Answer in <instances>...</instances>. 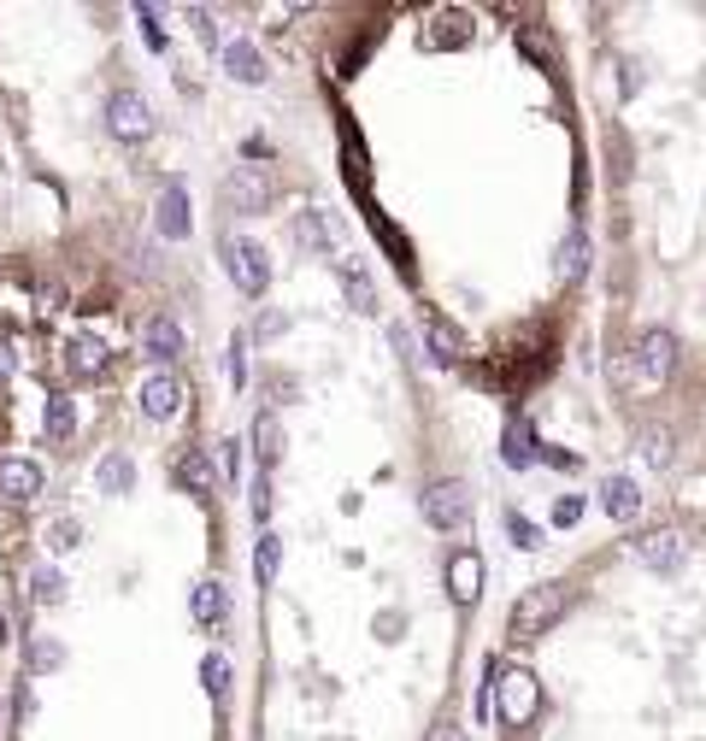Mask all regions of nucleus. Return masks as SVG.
<instances>
[{
    "instance_id": "obj_1",
    "label": "nucleus",
    "mask_w": 706,
    "mask_h": 741,
    "mask_svg": "<svg viewBox=\"0 0 706 741\" xmlns=\"http://www.w3.org/2000/svg\"><path fill=\"white\" fill-rule=\"evenodd\" d=\"M488 677H495V682H488V706H495L512 730H524V724L542 712L536 671H530V665H488Z\"/></svg>"
},
{
    "instance_id": "obj_2",
    "label": "nucleus",
    "mask_w": 706,
    "mask_h": 741,
    "mask_svg": "<svg viewBox=\"0 0 706 741\" xmlns=\"http://www.w3.org/2000/svg\"><path fill=\"white\" fill-rule=\"evenodd\" d=\"M566 601H571L566 583H530L512 601V618H507L512 635H518V642H536V635H547L559 618H566Z\"/></svg>"
},
{
    "instance_id": "obj_3",
    "label": "nucleus",
    "mask_w": 706,
    "mask_h": 741,
    "mask_svg": "<svg viewBox=\"0 0 706 741\" xmlns=\"http://www.w3.org/2000/svg\"><path fill=\"white\" fill-rule=\"evenodd\" d=\"M224 271H230V283H236L248 300H259L271 288V254L253 236H224Z\"/></svg>"
},
{
    "instance_id": "obj_4",
    "label": "nucleus",
    "mask_w": 706,
    "mask_h": 741,
    "mask_svg": "<svg viewBox=\"0 0 706 741\" xmlns=\"http://www.w3.org/2000/svg\"><path fill=\"white\" fill-rule=\"evenodd\" d=\"M107 129L119 141H129V148H136V141H148L153 136V107H148V95L141 89H119L107 100Z\"/></svg>"
},
{
    "instance_id": "obj_5",
    "label": "nucleus",
    "mask_w": 706,
    "mask_h": 741,
    "mask_svg": "<svg viewBox=\"0 0 706 741\" xmlns=\"http://www.w3.org/2000/svg\"><path fill=\"white\" fill-rule=\"evenodd\" d=\"M424 518L436 530H459L471 518V489L459 483V477H442V483L424 489Z\"/></svg>"
},
{
    "instance_id": "obj_6",
    "label": "nucleus",
    "mask_w": 706,
    "mask_h": 741,
    "mask_svg": "<svg viewBox=\"0 0 706 741\" xmlns=\"http://www.w3.org/2000/svg\"><path fill=\"white\" fill-rule=\"evenodd\" d=\"M630 554H636V565H647V571H677V565L689 559V535L666 524V530H647L630 542Z\"/></svg>"
},
{
    "instance_id": "obj_7",
    "label": "nucleus",
    "mask_w": 706,
    "mask_h": 741,
    "mask_svg": "<svg viewBox=\"0 0 706 741\" xmlns=\"http://www.w3.org/2000/svg\"><path fill=\"white\" fill-rule=\"evenodd\" d=\"M330 271H336V283H342V295H348V307L359 312V318H377V283H371V271H366V259L359 254H336L330 259Z\"/></svg>"
},
{
    "instance_id": "obj_8",
    "label": "nucleus",
    "mask_w": 706,
    "mask_h": 741,
    "mask_svg": "<svg viewBox=\"0 0 706 741\" xmlns=\"http://www.w3.org/2000/svg\"><path fill=\"white\" fill-rule=\"evenodd\" d=\"M183 406H189V383H183L177 371H153L148 383H141V412H148L153 424H171Z\"/></svg>"
},
{
    "instance_id": "obj_9",
    "label": "nucleus",
    "mask_w": 706,
    "mask_h": 741,
    "mask_svg": "<svg viewBox=\"0 0 706 741\" xmlns=\"http://www.w3.org/2000/svg\"><path fill=\"white\" fill-rule=\"evenodd\" d=\"M418 48L430 53H454V48H471V18L459 7H442L424 18V30H418Z\"/></svg>"
},
{
    "instance_id": "obj_10",
    "label": "nucleus",
    "mask_w": 706,
    "mask_h": 741,
    "mask_svg": "<svg viewBox=\"0 0 706 741\" xmlns=\"http://www.w3.org/2000/svg\"><path fill=\"white\" fill-rule=\"evenodd\" d=\"M671 366H677V336L671 330H642L636 336V376L654 388V383L671 376Z\"/></svg>"
},
{
    "instance_id": "obj_11",
    "label": "nucleus",
    "mask_w": 706,
    "mask_h": 741,
    "mask_svg": "<svg viewBox=\"0 0 706 741\" xmlns=\"http://www.w3.org/2000/svg\"><path fill=\"white\" fill-rule=\"evenodd\" d=\"M224 200L236 212H265L271 207V171L265 165H236L224 183Z\"/></svg>"
},
{
    "instance_id": "obj_12",
    "label": "nucleus",
    "mask_w": 706,
    "mask_h": 741,
    "mask_svg": "<svg viewBox=\"0 0 706 741\" xmlns=\"http://www.w3.org/2000/svg\"><path fill=\"white\" fill-rule=\"evenodd\" d=\"M41 465L36 459H24V454H7L0 459V501H12V506H30L36 494H41Z\"/></svg>"
},
{
    "instance_id": "obj_13",
    "label": "nucleus",
    "mask_w": 706,
    "mask_h": 741,
    "mask_svg": "<svg viewBox=\"0 0 706 741\" xmlns=\"http://www.w3.org/2000/svg\"><path fill=\"white\" fill-rule=\"evenodd\" d=\"M219 60H224V77H230V83H241V89H259V83L271 77V71H265V53H259L248 36L224 41V48H219Z\"/></svg>"
},
{
    "instance_id": "obj_14",
    "label": "nucleus",
    "mask_w": 706,
    "mask_h": 741,
    "mask_svg": "<svg viewBox=\"0 0 706 741\" xmlns=\"http://www.w3.org/2000/svg\"><path fill=\"white\" fill-rule=\"evenodd\" d=\"M65 371L77 376V383H95V376L112 371V347L100 336H71L65 342Z\"/></svg>"
},
{
    "instance_id": "obj_15",
    "label": "nucleus",
    "mask_w": 706,
    "mask_h": 741,
    "mask_svg": "<svg viewBox=\"0 0 706 741\" xmlns=\"http://www.w3.org/2000/svg\"><path fill=\"white\" fill-rule=\"evenodd\" d=\"M424 342H430V354H436L442 366H459V359L471 354V336L454 324L448 312H424Z\"/></svg>"
},
{
    "instance_id": "obj_16",
    "label": "nucleus",
    "mask_w": 706,
    "mask_h": 741,
    "mask_svg": "<svg viewBox=\"0 0 706 741\" xmlns=\"http://www.w3.org/2000/svg\"><path fill=\"white\" fill-rule=\"evenodd\" d=\"M183 347H189V336H183V324L177 318H148L141 324V354L148 359H160V366H171V359H183Z\"/></svg>"
},
{
    "instance_id": "obj_17",
    "label": "nucleus",
    "mask_w": 706,
    "mask_h": 741,
    "mask_svg": "<svg viewBox=\"0 0 706 741\" xmlns=\"http://www.w3.org/2000/svg\"><path fill=\"white\" fill-rule=\"evenodd\" d=\"M483 594V559L471 554V547H459V554L448 559V601L454 606H478Z\"/></svg>"
},
{
    "instance_id": "obj_18",
    "label": "nucleus",
    "mask_w": 706,
    "mask_h": 741,
    "mask_svg": "<svg viewBox=\"0 0 706 741\" xmlns=\"http://www.w3.org/2000/svg\"><path fill=\"white\" fill-rule=\"evenodd\" d=\"M189 613H195L200 630H219V623H224V613H230V594H224L219 577H200V583L189 589Z\"/></svg>"
},
{
    "instance_id": "obj_19",
    "label": "nucleus",
    "mask_w": 706,
    "mask_h": 741,
    "mask_svg": "<svg viewBox=\"0 0 706 741\" xmlns=\"http://www.w3.org/2000/svg\"><path fill=\"white\" fill-rule=\"evenodd\" d=\"M153 224H160V236H165V242H183V236H189L195 218H189V195H183L177 183H171L165 195H160V212H153Z\"/></svg>"
},
{
    "instance_id": "obj_20",
    "label": "nucleus",
    "mask_w": 706,
    "mask_h": 741,
    "mask_svg": "<svg viewBox=\"0 0 706 741\" xmlns=\"http://www.w3.org/2000/svg\"><path fill=\"white\" fill-rule=\"evenodd\" d=\"M177 483L195 494V501H212V489H219V471H212V459L200 454V447H189V454L177 459Z\"/></svg>"
},
{
    "instance_id": "obj_21",
    "label": "nucleus",
    "mask_w": 706,
    "mask_h": 741,
    "mask_svg": "<svg viewBox=\"0 0 706 741\" xmlns=\"http://www.w3.org/2000/svg\"><path fill=\"white\" fill-rule=\"evenodd\" d=\"M600 512L612 518V524H630V518L642 512V494L630 477H612V483H600Z\"/></svg>"
},
{
    "instance_id": "obj_22",
    "label": "nucleus",
    "mask_w": 706,
    "mask_h": 741,
    "mask_svg": "<svg viewBox=\"0 0 706 741\" xmlns=\"http://www.w3.org/2000/svg\"><path fill=\"white\" fill-rule=\"evenodd\" d=\"M500 459H507L512 471H530V465H536V435H530L524 418H512L507 435H500Z\"/></svg>"
},
{
    "instance_id": "obj_23",
    "label": "nucleus",
    "mask_w": 706,
    "mask_h": 741,
    "mask_svg": "<svg viewBox=\"0 0 706 741\" xmlns=\"http://www.w3.org/2000/svg\"><path fill=\"white\" fill-rule=\"evenodd\" d=\"M95 483H100V494H129L136 489V459L129 454H107L95 465Z\"/></svg>"
},
{
    "instance_id": "obj_24",
    "label": "nucleus",
    "mask_w": 706,
    "mask_h": 741,
    "mask_svg": "<svg viewBox=\"0 0 706 741\" xmlns=\"http://www.w3.org/2000/svg\"><path fill=\"white\" fill-rule=\"evenodd\" d=\"M253 454H259V471L271 477V465L283 459V430H277V412H259V418H253Z\"/></svg>"
},
{
    "instance_id": "obj_25",
    "label": "nucleus",
    "mask_w": 706,
    "mask_h": 741,
    "mask_svg": "<svg viewBox=\"0 0 706 741\" xmlns=\"http://www.w3.org/2000/svg\"><path fill=\"white\" fill-rule=\"evenodd\" d=\"M295 236H300V247H312V254H330V212H300Z\"/></svg>"
},
{
    "instance_id": "obj_26",
    "label": "nucleus",
    "mask_w": 706,
    "mask_h": 741,
    "mask_svg": "<svg viewBox=\"0 0 706 741\" xmlns=\"http://www.w3.org/2000/svg\"><path fill=\"white\" fill-rule=\"evenodd\" d=\"M77 435V406H71V395H53L48 400V442H71Z\"/></svg>"
},
{
    "instance_id": "obj_27",
    "label": "nucleus",
    "mask_w": 706,
    "mask_h": 741,
    "mask_svg": "<svg viewBox=\"0 0 706 741\" xmlns=\"http://www.w3.org/2000/svg\"><path fill=\"white\" fill-rule=\"evenodd\" d=\"M583 265H589V242H583V230H571V236L559 242V271H566V283H578Z\"/></svg>"
},
{
    "instance_id": "obj_28",
    "label": "nucleus",
    "mask_w": 706,
    "mask_h": 741,
    "mask_svg": "<svg viewBox=\"0 0 706 741\" xmlns=\"http://www.w3.org/2000/svg\"><path fill=\"white\" fill-rule=\"evenodd\" d=\"M277 565H283V542L277 535H259V547H253V571H259V583H277Z\"/></svg>"
},
{
    "instance_id": "obj_29",
    "label": "nucleus",
    "mask_w": 706,
    "mask_h": 741,
    "mask_svg": "<svg viewBox=\"0 0 706 741\" xmlns=\"http://www.w3.org/2000/svg\"><path fill=\"white\" fill-rule=\"evenodd\" d=\"M41 542H48V554H71V547L83 542V524L77 518H53V524L41 530Z\"/></svg>"
},
{
    "instance_id": "obj_30",
    "label": "nucleus",
    "mask_w": 706,
    "mask_h": 741,
    "mask_svg": "<svg viewBox=\"0 0 706 741\" xmlns=\"http://www.w3.org/2000/svg\"><path fill=\"white\" fill-rule=\"evenodd\" d=\"M200 682H207L212 701H224V694H230V659H224V653H207V659H200Z\"/></svg>"
},
{
    "instance_id": "obj_31",
    "label": "nucleus",
    "mask_w": 706,
    "mask_h": 741,
    "mask_svg": "<svg viewBox=\"0 0 706 741\" xmlns=\"http://www.w3.org/2000/svg\"><path fill=\"white\" fill-rule=\"evenodd\" d=\"M30 583H36V606H60L65 601V577L53 571V565H36Z\"/></svg>"
},
{
    "instance_id": "obj_32",
    "label": "nucleus",
    "mask_w": 706,
    "mask_h": 741,
    "mask_svg": "<svg viewBox=\"0 0 706 741\" xmlns=\"http://www.w3.org/2000/svg\"><path fill=\"white\" fill-rule=\"evenodd\" d=\"M642 459L654 465V471H666V465L677 459V447H671V430H647V435H642Z\"/></svg>"
},
{
    "instance_id": "obj_33",
    "label": "nucleus",
    "mask_w": 706,
    "mask_h": 741,
    "mask_svg": "<svg viewBox=\"0 0 706 741\" xmlns=\"http://www.w3.org/2000/svg\"><path fill=\"white\" fill-rule=\"evenodd\" d=\"M60 659H65V647L53 642V635H36V642H30V671H53Z\"/></svg>"
},
{
    "instance_id": "obj_34",
    "label": "nucleus",
    "mask_w": 706,
    "mask_h": 741,
    "mask_svg": "<svg viewBox=\"0 0 706 741\" xmlns=\"http://www.w3.org/2000/svg\"><path fill=\"white\" fill-rule=\"evenodd\" d=\"M224 371H230V388H241V383H248V336H236V342H230Z\"/></svg>"
},
{
    "instance_id": "obj_35",
    "label": "nucleus",
    "mask_w": 706,
    "mask_h": 741,
    "mask_svg": "<svg viewBox=\"0 0 706 741\" xmlns=\"http://www.w3.org/2000/svg\"><path fill=\"white\" fill-rule=\"evenodd\" d=\"M507 535H512L518 547H542V530L530 524V518H518V512H507Z\"/></svg>"
},
{
    "instance_id": "obj_36",
    "label": "nucleus",
    "mask_w": 706,
    "mask_h": 741,
    "mask_svg": "<svg viewBox=\"0 0 706 741\" xmlns=\"http://www.w3.org/2000/svg\"><path fill=\"white\" fill-rule=\"evenodd\" d=\"M136 18H141V36H148V48H153V53H165V30H160V12H153V7H136Z\"/></svg>"
},
{
    "instance_id": "obj_37",
    "label": "nucleus",
    "mask_w": 706,
    "mask_h": 741,
    "mask_svg": "<svg viewBox=\"0 0 706 741\" xmlns=\"http://www.w3.org/2000/svg\"><path fill=\"white\" fill-rule=\"evenodd\" d=\"M677 501H683L689 512H701V506H706V471H701V477H689V483L677 489Z\"/></svg>"
},
{
    "instance_id": "obj_38",
    "label": "nucleus",
    "mask_w": 706,
    "mask_h": 741,
    "mask_svg": "<svg viewBox=\"0 0 706 741\" xmlns=\"http://www.w3.org/2000/svg\"><path fill=\"white\" fill-rule=\"evenodd\" d=\"M578 518H583V501H578V494H566V501H554V524H559V530H571V524H578Z\"/></svg>"
},
{
    "instance_id": "obj_39",
    "label": "nucleus",
    "mask_w": 706,
    "mask_h": 741,
    "mask_svg": "<svg viewBox=\"0 0 706 741\" xmlns=\"http://www.w3.org/2000/svg\"><path fill=\"white\" fill-rule=\"evenodd\" d=\"M424 741H466V730H459L454 718H436V724L424 730Z\"/></svg>"
},
{
    "instance_id": "obj_40",
    "label": "nucleus",
    "mask_w": 706,
    "mask_h": 741,
    "mask_svg": "<svg viewBox=\"0 0 706 741\" xmlns=\"http://www.w3.org/2000/svg\"><path fill=\"white\" fill-rule=\"evenodd\" d=\"M253 512L271 518V477H265V471H259V483H253Z\"/></svg>"
},
{
    "instance_id": "obj_41",
    "label": "nucleus",
    "mask_w": 706,
    "mask_h": 741,
    "mask_svg": "<svg viewBox=\"0 0 706 741\" xmlns=\"http://www.w3.org/2000/svg\"><path fill=\"white\" fill-rule=\"evenodd\" d=\"M283 330H289V318H283V312H265V318H259V342L283 336Z\"/></svg>"
},
{
    "instance_id": "obj_42",
    "label": "nucleus",
    "mask_w": 706,
    "mask_h": 741,
    "mask_svg": "<svg viewBox=\"0 0 706 741\" xmlns=\"http://www.w3.org/2000/svg\"><path fill=\"white\" fill-rule=\"evenodd\" d=\"M236 465H241V442H224V471L236 477Z\"/></svg>"
},
{
    "instance_id": "obj_43",
    "label": "nucleus",
    "mask_w": 706,
    "mask_h": 741,
    "mask_svg": "<svg viewBox=\"0 0 706 741\" xmlns=\"http://www.w3.org/2000/svg\"><path fill=\"white\" fill-rule=\"evenodd\" d=\"M0 376H7V347H0Z\"/></svg>"
}]
</instances>
